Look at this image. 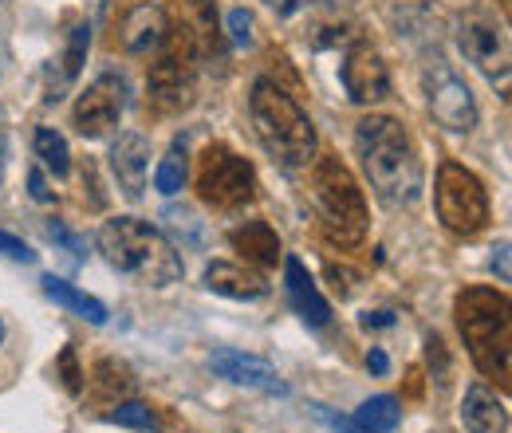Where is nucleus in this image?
Returning a JSON list of instances; mask_svg holds the SVG:
<instances>
[{
    "label": "nucleus",
    "instance_id": "e433bc0d",
    "mask_svg": "<svg viewBox=\"0 0 512 433\" xmlns=\"http://www.w3.org/2000/svg\"><path fill=\"white\" fill-rule=\"evenodd\" d=\"M327 276H331V280H351V272H343V268H335V264H331V268H327ZM335 288H339V292H343V296H347V292H351V284H335Z\"/></svg>",
    "mask_w": 512,
    "mask_h": 433
},
{
    "label": "nucleus",
    "instance_id": "6e6552de",
    "mask_svg": "<svg viewBox=\"0 0 512 433\" xmlns=\"http://www.w3.org/2000/svg\"><path fill=\"white\" fill-rule=\"evenodd\" d=\"M253 193L256 174L241 154H233L221 142H213L201 154V162H197V197L205 205H213V209H241V205L253 201Z\"/></svg>",
    "mask_w": 512,
    "mask_h": 433
},
{
    "label": "nucleus",
    "instance_id": "f03ea898",
    "mask_svg": "<svg viewBox=\"0 0 512 433\" xmlns=\"http://www.w3.org/2000/svg\"><path fill=\"white\" fill-rule=\"evenodd\" d=\"M457 331L469 347V359L485 378L509 386L512 378V308L505 292L465 288L457 296Z\"/></svg>",
    "mask_w": 512,
    "mask_h": 433
},
{
    "label": "nucleus",
    "instance_id": "f704fd0d",
    "mask_svg": "<svg viewBox=\"0 0 512 433\" xmlns=\"http://www.w3.org/2000/svg\"><path fill=\"white\" fill-rule=\"evenodd\" d=\"M367 367H371L375 374H386V371H390V359H386L383 347H371V355H367Z\"/></svg>",
    "mask_w": 512,
    "mask_h": 433
},
{
    "label": "nucleus",
    "instance_id": "393cba45",
    "mask_svg": "<svg viewBox=\"0 0 512 433\" xmlns=\"http://www.w3.org/2000/svg\"><path fill=\"white\" fill-rule=\"evenodd\" d=\"M95 378H99V394H130L134 390V374L115 359H103L95 367Z\"/></svg>",
    "mask_w": 512,
    "mask_h": 433
},
{
    "label": "nucleus",
    "instance_id": "aec40b11",
    "mask_svg": "<svg viewBox=\"0 0 512 433\" xmlns=\"http://www.w3.org/2000/svg\"><path fill=\"white\" fill-rule=\"evenodd\" d=\"M44 292L60 304V308L75 311V315H83L87 323H107V308L95 300V296H87V292H79L75 284H67V280H60V276H44Z\"/></svg>",
    "mask_w": 512,
    "mask_h": 433
},
{
    "label": "nucleus",
    "instance_id": "bb28decb",
    "mask_svg": "<svg viewBox=\"0 0 512 433\" xmlns=\"http://www.w3.org/2000/svg\"><path fill=\"white\" fill-rule=\"evenodd\" d=\"M87 44H91V28L79 24L67 40V52H64V79H75L83 71V60H87Z\"/></svg>",
    "mask_w": 512,
    "mask_h": 433
},
{
    "label": "nucleus",
    "instance_id": "7ed1b4c3",
    "mask_svg": "<svg viewBox=\"0 0 512 433\" xmlns=\"http://www.w3.org/2000/svg\"><path fill=\"white\" fill-rule=\"evenodd\" d=\"M249 115H253L260 146L284 170H300V166L312 162V154H316V126L308 119V111L276 79H256L253 95H249Z\"/></svg>",
    "mask_w": 512,
    "mask_h": 433
},
{
    "label": "nucleus",
    "instance_id": "2eb2a0df",
    "mask_svg": "<svg viewBox=\"0 0 512 433\" xmlns=\"http://www.w3.org/2000/svg\"><path fill=\"white\" fill-rule=\"evenodd\" d=\"M284 292H288L296 315H304V323H312V327H327V323H331L327 300L320 296L316 280L308 276V268H304L296 256H284Z\"/></svg>",
    "mask_w": 512,
    "mask_h": 433
},
{
    "label": "nucleus",
    "instance_id": "a211bd4d",
    "mask_svg": "<svg viewBox=\"0 0 512 433\" xmlns=\"http://www.w3.org/2000/svg\"><path fill=\"white\" fill-rule=\"evenodd\" d=\"M461 422L469 433H509V410L485 382H473L461 402Z\"/></svg>",
    "mask_w": 512,
    "mask_h": 433
},
{
    "label": "nucleus",
    "instance_id": "cd10ccee",
    "mask_svg": "<svg viewBox=\"0 0 512 433\" xmlns=\"http://www.w3.org/2000/svg\"><path fill=\"white\" fill-rule=\"evenodd\" d=\"M229 36H233V44L253 48V16L245 8H233L229 12Z\"/></svg>",
    "mask_w": 512,
    "mask_h": 433
},
{
    "label": "nucleus",
    "instance_id": "f3484780",
    "mask_svg": "<svg viewBox=\"0 0 512 433\" xmlns=\"http://www.w3.org/2000/svg\"><path fill=\"white\" fill-rule=\"evenodd\" d=\"M170 36V20L158 4H138L130 8L127 20H123V48L130 56H142V52H154L162 48Z\"/></svg>",
    "mask_w": 512,
    "mask_h": 433
},
{
    "label": "nucleus",
    "instance_id": "473e14b6",
    "mask_svg": "<svg viewBox=\"0 0 512 433\" xmlns=\"http://www.w3.org/2000/svg\"><path fill=\"white\" fill-rule=\"evenodd\" d=\"M426 347H430V367L438 363V374H434V378H442V382H446V343H442L438 335H430V343H426Z\"/></svg>",
    "mask_w": 512,
    "mask_h": 433
},
{
    "label": "nucleus",
    "instance_id": "7c9ffc66",
    "mask_svg": "<svg viewBox=\"0 0 512 433\" xmlns=\"http://www.w3.org/2000/svg\"><path fill=\"white\" fill-rule=\"evenodd\" d=\"M60 374H64V386L71 394L83 390V374H79V363H75V351L71 347H64V355H60Z\"/></svg>",
    "mask_w": 512,
    "mask_h": 433
},
{
    "label": "nucleus",
    "instance_id": "4c0bfd02",
    "mask_svg": "<svg viewBox=\"0 0 512 433\" xmlns=\"http://www.w3.org/2000/svg\"><path fill=\"white\" fill-rule=\"evenodd\" d=\"M497 268H501V280H509V245L497 248V260H493Z\"/></svg>",
    "mask_w": 512,
    "mask_h": 433
},
{
    "label": "nucleus",
    "instance_id": "9b49d317",
    "mask_svg": "<svg viewBox=\"0 0 512 433\" xmlns=\"http://www.w3.org/2000/svg\"><path fill=\"white\" fill-rule=\"evenodd\" d=\"M123 79L119 75H99L79 99H75V111H71V123L83 138H103L111 126L119 123L123 115Z\"/></svg>",
    "mask_w": 512,
    "mask_h": 433
},
{
    "label": "nucleus",
    "instance_id": "ddd939ff",
    "mask_svg": "<svg viewBox=\"0 0 512 433\" xmlns=\"http://www.w3.org/2000/svg\"><path fill=\"white\" fill-rule=\"evenodd\" d=\"M209 367H213V374H221L225 382H233V386H249V390H264V394H284L288 390L272 363H264L256 355H245V351H233V347H217L209 355Z\"/></svg>",
    "mask_w": 512,
    "mask_h": 433
},
{
    "label": "nucleus",
    "instance_id": "b1692460",
    "mask_svg": "<svg viewBox=\"0 0 512 433\" xmlns=\"http://www.w3.org/2000/svg\"><path fill=\"white\" fill-rule=\"evenodd\" d=\"M182 186H186V154L174 146V150L158 162V170H154V189L166 193V197H174V193H182Z\"/></svg>",
    "mask_w": 512,
    "mask_h": 433
},
{
    "label": "nucleus",
    "instance_id": "1a4fd4ad",
    "mask_svg": "<svg viewBox=\"0 0 512 433\" xmlns=\"http://www.w3.org/2000/svg\"><path fill=\"white\" fill-rule=\"evenodd\" d=\"M457 44H461L465 60L473 63L493 87L509 91V36L489 12H469L457 24Z\"/></svg>",
    "mask_w": 512,
    "mask_h": 433
},
{
    "label": "nucleus",
    "instance_id": "4be33fe9",
    "mask_svg": "<svg viewBox=\"0 0 512 433\" xmlns=\"http://www.w3.org/2000/svg\"><path fill=\"white\" fill-rule=\"evenodd\" d=\"M36 158H40L56 178H64L67 170H71L67 138L60 134V130H52V126H40V130H36Z\"/></svg>",
    "mask_w": 512,
    "mask_h": 433
},
{
    "label": "nucleus",
    "instance_id": "72a5a7b5",
    "mask_svg": "<svg viewBox=\"0 0 512 433\" xmlns=\"http://www.w3.org/2000/svg\"><path fill=\"white\" fill-rule=\"evenodd\" d=\"M28 189H32V197H36L40 205H48V201L56 197V193L48 189V182H44V174H40V170H32V174H28Z\"/></svg>",
    "mask_w": 512,
    "mask_h": 433
},
{
    "label": "nucleus",
    "instance_id": "f8f14e48",
    "mask_svg": "<svg viewBox=\"0 0 512 433\" xmlns=\"http://www.w3.org/2000/svg\"><path fill=\"white\" fill-rule=\"evenodd\" d=\"M343 87H347V99L363 103V107L383 103L390 95V71H386L383 56L371 44H355L343 56Z\"/></svg>",
    "mask_w": 512,
    "mask_h": 433
},
{
    "label": "nucleus",
    "instance_id": "39448f33",
    "mask_svg": "<svg viewBox=\"0 0 512 433\" xmlns=\"http://www.w3.org/2000/svg\"><path fill=\"white\" fill-rule=\"evenodd\" d=\"M312 201L320 209L323 233L339 248H355L367 237V197L339 158L327 154L312 166Z\"/></svg>",
    "mask_w": 512,
    "mask_h": 433
},
{
    "label": "nucleus",
    "instance_id": "58836bf2",
    "mask_svg": "<svg viewBox=\"0 0 512 433\" xmlns=\"http://www.w3.org/2000/svg\"><path fill=\"white\" fill-rule=\"evenodd\" d=\"M4 162H8V146H4V134H0V178H4Z\"/></svg>",
    "mask_w": 512,
    "mask_h": 433
},
{
    "label": "nucleus",
    "instance_id": "0eeeda50",
    "mask_svg": "<svg viewBox=\"0 0 512 433\" xmlns=\"http://www.w3.org/2000/svg\"><path fill=\"white\" fill-rule=\"evenodd\" d=\"M434 205H438V221L453 237H477L489 225V193L473 170H465L457 162H442Z\"/></svg>",
    "mask_w": 512,
    "mask_h": 433
},
{
    "label": "nucleus",
    "instance_id": "f257e3e1",
    "mask_svg": "<svg viewBox=\"0 0 512 433\" xmlns=\"http://www.w3.org/2000/svg\"><path fill=\"white\" fill-rule=\"evenodd\" d=\"M355 146L363 158V170L371 189L390 209H410L422 197V162L414 154V142L406 126L390 115H367L355 126Z\"/></svg>",
    "mask_w": 512,
    "mask_h": 433
},
{
    "label": "nucleus",
    "instance_id": "a878e982",
    "mask_svg": "<svg viewBox=\"0 0 512 433\" xmlns=\"http://www.w3.org/2000/svg\"><path fill=\"white\" fill-rule=\"evenodd\" d=\"M111 422H115V426H127V430H154V426H158V418H154V410H150L146 402H123V406L111 414Z\"/></svg>",
    "mask_w": 512,
    "mask_h": 433
},
{
    "label": "nucleus",
    "instance_id": "5701e85b",
    "mask_svg": "<svg viewBox=\"0 0 512 433\" xmlns=\"http://www.w3.org/2000/svg\"><path fill=\"white\" fill-rule=\"evenodd\" d=\"M182 32L201 48H209V40H217V8H213V0H186Z\"/></svg>",
    "mask_w": 512,
    "mask_h": 433
},
{
    "label": "nucleus",
    "instance_id": "c756f323",
    "mask_svg": "<svg viewBox=\"0 0 512 433\" xmlns=\"http://www.w3.org/2000/svg\"><path fill=\"white\" fill-rule=\"evenodd\" d=\"M48 237H52V241H56V245H64L67 252H71V256H75V260H83V241H79V237H75V233H71V229H64V225H60V221H48Z\"/></svg>",
    "mask_w": 512,
    "mask_h": 433
},
{
    "label": "nucleus",
    "instance_id": "2f4dec72",
    "mask_svg": "<svg viewBox=\"0 0 512 433\" xmlns=\"http://www.w3.org/2000/svg\"><path fill=\"white\" fill-rule=\"evenodd\" d=\"M316 414H320L323 422H327V426H331L335 433H363L359 426H355V418H339V414H331L327 406H316Z\"/></svg>",
    "mask_w": 512,
    "mask_h": 433
},
{
    "label": "nucleus",
    "instance_id": "4468645a",
    "mask_svg": "<svg viewBox=\"0 0 512 433\" xmlns=\"http://www.w3.org/2000/svg\"><path fill=\"white\" fill-rule=\"evenodd\" d=\"M111 170H115V182L127 197H142L146 170H150V142L134 130L119 134V142L111 146Z\"/></svg>",
    "mask_w": 512,
    "mask_h": 433
},
{
    "label": "nucleus",
    "instance_id": "dca6fc26",
    "mask_svg": "<svg viewBox=\"0 0 512 433\" xmlns=\"http://www.w3.org/2000/svg\"><path fill=\"white\" fill-rule=\"evenodd\" d=\"M205 288L217 296H229V300H264L268 296L264 276L245 264H233V260H213L205 268Z\"/></svg>",
    "mask_w": 512,
    "mask_h": 433
},
{
    "label": "nucleus",
    "instance_id": "9d476101",
    "mask_svg": "<svg viewBox=\"0 0 512 433\" xmlns=\"http://www.w3.org/2000/svg\"><path fill=\"white\" fill-rule=\"evenodd\" d=\"M426 99H430V111L434 119L453 130V134H469L477 126V103H473V91L461 75H453L446 63H434L426 71Z\"/></svg>",
    "mask_w": 512,
    "mask_h": 433
},
{
    "label": "nucleus",
    "instance_id": "423d86ee",
    "mask_svg": "<svg viewBox=\"0 0 512 433\" xmlns=\"http://www.w3.org/2000/svg\"><path fill=\"white\" fill-rule=\"evenodd\" d=\"M197 44L186 32H170L158 60L146 71V103L158 115H178L186 111L197 95Z\"/></svg>",
    "mask_w": 512,
    "mask_h": 433
},
{
    "label": "nucleus",
    "instance_id": "412c9836",
    "mask_svg": "<svg viewBox=\"0 0 512 433\" xmlns=\"http://www.w3.org/2000/svg\"><path fill=\"white\" fill-rule=\"evenodd\" d=\"M398 422H402V410H398V398L390 394H375L355 410V426L363 433H390Z\"/></svg>",
    "mask_w": 512,
    "mask_h": 433
},
{
    "label": "nucleus",
    "instance_id": "ea45409f",
    "mask_svg": "<svg viewBox=\"0 0 512 433\" xmlns=\"http://www.w3.org/2000/svg\"><path fill=\"white\" fill-rule=\"evenodd\" d=\"M0 343H4V327H0Z\"/></svg>",
    "mask_w": 512,
    "mask_h": 433
},
{
    "label": "nucleus",
    "instance_id": "c9c22d12",
    "mask_svg": "<svg viewBox=\"0 0 512 433\" xmlns=\"http://www.w3.org/2000/svg\"><path fill=\"white\" fill-rule=\"evenodd\" d=\"M363 327H394V315L390 311H367L363 315Z\"/></svg>",
    "mask_w": 512,
    "mask_h": 433
},
{
    "label": "nucleus",
    "instance_id": "c85d7f7f",
    "mask_svg": "<svg viewBox=\"0 0 512 433\" xmlns=\"http://www.w3.org/2000/svg\"><path fill=\"white\" fill-rule=\"evenodd\" d=\"M0 252H4L8 260H20V264H32V260H36V252H32V248L24 245L20 237H12V233H4V229H0Z\"/></svg>",
    "mask_w": 512,
    "mask_h": 433
},
{
    "label": "nucleus",
    "instance_id": "20e7f679",
    "mask_svg": "<svg viewBox=\"0 0 512 433\" xmlns=\"http://www.w3.org/2000/svg\"><path fill=\"white\" fill-rule=\"evenodd\" d=\"M99 252L111 268L134 276L146 288H170L182 280V256L174 245L138 217H115L99 229Z\"/></svg>",
    "mask_w": 512,
    "mask_h": 433
},
{
    "label": "nucleus",
    "instance_id": "6ab92c4d",
    "mask_svg": "<svg viewBox=\"0 0 512 433\" xmlns=\"http://www.w3.org/2000/svg\"><path fill=\"white\" fill-rule=\"evenodd\" d=\"M229 241H233V248H237L245 260H253L260 268H272V264L284 256V252H280V237L272 233L268 221H245L241 229L229 233Z\"/></svg>",
    "mask_w": 512,
    "mask_h": 433
}]
</instances>
